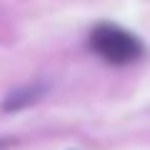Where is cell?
I'll list each match as a JSON object with an SVG mask.
<instances>
[{
    "label": "cell",
    "instance_id": "1",
    "mask_svg": "<svg viewBox=\"0 0 150 150\" xmlns=\"http://www.w3.org/2000/svg\"><path fill=\"white\" fill-rule=\"evenodd\" d=\"M90 48L100 55L103 60L112 65H128L143 55V43L133 33L123 30L118 25L103 23V25L93 28L90 33Z\"/></svg>",
    "mask_w": 150,
    "mask_h": 150
},
{
    "label": "cell",
    "instance_id": "2",
    "mask_svg": "<svg viewBox=\"0 0 150 150\" xmlns=\"http://www.w3.org/2000/svg\"><path fill=\"white\" fill-rule=\"evenodd\" d=\"M45 93L43 85H25V88H18V90H13L10 95L5 98V103H3V110L8 112H15V110H23V108L33 105L35 100H40V95Z\"/></svg>",
    "mask_w": 150,
    "mask_h": 150
},
{
    "label": "cell",
    "instance_id": "3",
    "mask_svg": "<svg viewBox=\"0 0 150 150\" xmlns=\"http://www.w3.org/2000/svg\"><path fill=\"white\" fill-rule=\"evenodd\" d=\"M8 143H13V140H0V148H5Z\"/></svg>",
    "mask_w": 150,
    "mask_h": 150
}]
</instances>
